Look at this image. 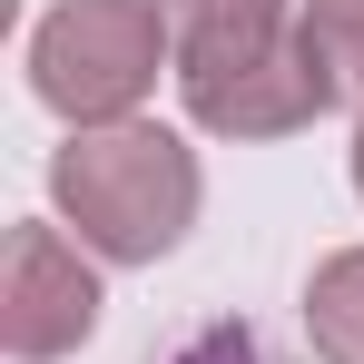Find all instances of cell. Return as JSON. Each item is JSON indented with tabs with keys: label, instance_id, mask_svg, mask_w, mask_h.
Here are the masks:
<instances>
[{
	"label": "cell",
	"instance_id": "1",
	"mask_svg": "<svg viewBox=\"0 0 364 364\" xmlns=\"http://www.w3.org/2000/svg\"><path fill=\"white\" fill-rule=\"evenodd\" d=\"M178 40V99L207 138H296L335 109L305 50V0H158Z\"/></svg>",
	"mask_w": 364,
	"mask_h": 364
},
{
	"label": "cell",
	"instance_id": "2",
	"mask_svg": "<svg viewBox=\"0 0 364 364\" xmlns=\"http://www.w3.org/2000/svg\"><path fill=\"white\" fill-rule=\"evenodd\" d=\"M50 207H60V227H79V246L99 266H158L197 227L207 168H197V148L178 128H158V119L69 128L50 148Z\"/></svg>",
	"mask_w": 364,
	"mask_h": 364
},
{
	"label": "cell",
	"instance_id": "3",
	"mask_svg": "<svg viewBox=\"0 0 364 364\" xmlns=\"http://www.w3.org/2000/svg\"><path fill=\"white\" fill-rule=\"evenodd\" d=\"M158 69H178L168 10L158 0H60L30 30V89L69 128H119L148 109Z\"/></svg>",
	"mask_w": 364,
	"mask_h": 364
},
{
	"label": "cell",
	"instance_id": "4",
	"mask_svg": "<svg viewBox=\"0 0 364 364\" xmlns=\"http://www.w3.org/2000/svg\"><path fill=\"white\" fill-rule=\"evenodd\" d=\"M99 266H89V246L60 237L50 217H30V227H10V256H0V345L20 364H60L79 355L89 335H99Z\"/></svg>",
	"mask_w": 364,
	"mask_h": 364
},
{
	"label": "cell",
	"instance_id": "5",
	"mask_svg": "<svg viewBox=\"0 0 364 364\" xmlns=\"http://www.w3.org/2000/svg\"><path fill=\"white\" fill-rule=\"evenodd\" d=\"M305 345H315V364H364V246L315 256V276H305Z\"/></svg>",
	"mask_w": 364,
	"mask_h": 364
},
{
	"label": "cell",
	"instance_id": "6",
	"mask_svg": "<svg viewBox=\"0 0 364 364\" xmlns=\"http://www.w3.org/2000/svg\"><path fill=\"white\" fill-rule=\"evenodd\" d=\"M305 50L325 69L335 109L364 119V0H305Z\"/></svg>",
	"mask_w": 364,
	"mask_h": 364
},
{
	"label": "cell",
	"instance_id": "7",
	"mask_svg": "<svg viewBox=\"0 0 364 364\" xmlns=\"http://www.w3.org/2000/svg\"><path fill=\"white\" fill-rule=\"evenodd\" d=\"M158 364H286L256 325H237V315H217V325H197V335H178Z\"/></svg>",
	"mask_w": 364,
	"mask_h": 364
},
{
	"label": "cell",
	"instance_id": "8",
	"mask_svg": "<svg viewBox=\"0 0 364 364\" xmlns=\"http://www.w3.org/2000/svg\"><path fill=\"white\" fill-rule=\"evenodd\" d=\"M355 197H364V119H355Z\"/></svg>",
	"mask_w": 364,
	"mask_h": 364
}]
</instances>
